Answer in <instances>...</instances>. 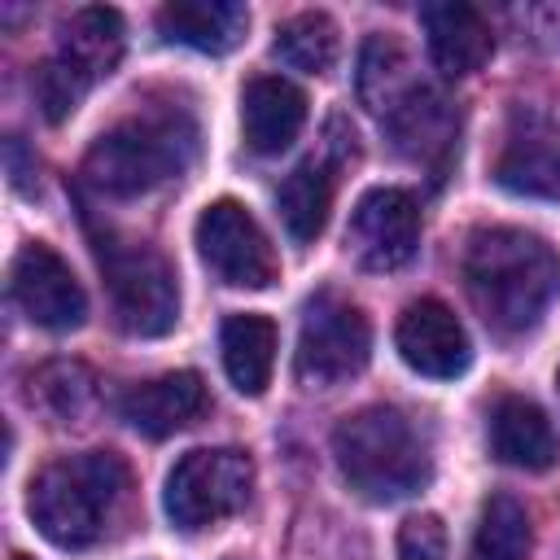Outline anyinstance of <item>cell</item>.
<instances>
[{
    "label": "cell",
    "mask_w": 560,
    "mask_h": 560,
    "mask_svg": "<svg viewBox=\"0 0 560 560\" xmlns=\"http://www.w3.org/2000/svg\"><path fill=\"white\" fill-rule=\"evenodd\" d=\"M464 289L494 337H525L560 298L556 249L525 228H477L464 249Z\"/></svg>",
    "instance_id": "cell-1"
},
{
    "label": "cell",
    "mask_w": 560,
    "mask_h": 560,
    "mask_svg": "<svg viewBox=\"0 0 560 560\" xmlns=\"http://www.w3.org/2000/svg\"><path fill=\"white\" fill-rule=\"evenodd\" d=\"M127 490H131V472L114 451L61 455L31 477L26 508L35 529L52 547L79 551L105 538L109 521L127 503Z\"/></svg>",
    "instance_id": "cell-2"
},
{
    "label": "cell",
    "mask_w": 560,
    "mask_h": 560,
    "mask_svg": "<svg viewBox=\"0 0 560 560\" xmlns=\"http://www.w3.org/2000/svg\"><path fill=\"white\" fill-rule=\"evenodd\" d=\"M332 455L350 490L368 503H398L433 477L424 429L398 407H363L332 429Z\"/></svg>",
    "instance_id": "cell-3"
},
{
    "label": "cell",
    "mask_w": 560,
    "mask_h": 560,
    "mask_svg": "<svg viewBox=\"0 0 560 560\" xmlns=\"http://www.w3.org/2000/svg\"><path fill=\"white\" fill-rule=\"evenodd\" d=\"M197 131L179 114L127 118L109 127L83 158V175L105 197H140L192 162Z\"/></svg>",
    "instance_id": "cell-4"
},
{
    "label": "cell",
    "mask_w": 560,
    "mask_h": 560,
    "mask_svg": "<svg viewBox=\"0 0 560 560\" xmlns=\"http://www.w3.org/2000/svg\"><path fill=\"white\" fill-rule=\"evenodd\" d=\"M96 262L109 289L114 324L131 337H162L179 319V284L175 267L149 245L131 236L105 232L96 241Z\"/></svg>",
    "instance_id": "cell-5"
},
{
    "label": "cell",
    "mask_w": 560,
    "mask_h": 560,
    "mask_svg": "<svg viewBox=\"0 0 560 560\" xmlns=\"http://www.w3.org/2000/svg\"><path fill=\"white\" fill-rule=\"evenodd\" d=\"M254 490V464L245 451L232 446H197L179 455V464L166 472L162 508L175 529L197 534L228 516H236L249 503Z\"/></svg>",
    "instance_id": "cell-6"
},
{
    "label": "cell",
    "mask_w": 560,
    "mask_h": 560,
    "mask_svg": "<svg viewBox=\"0 0 560 560\" xmlns=\"http://www.w3.org/2000/svg\"><path fill=\"white\" fill-rule=\"evenodd\" d=\"M368 354H372V324L354 302L324 289L302 306L293 372L306 389L346 385L368 368Z\"/></svg>",
    "instance_id": "cell-7"
},
{
    "label": "cell",
    "mask_w": 560,
    "mask_h": 560,
    "mask_svg": "<svg viewBox=\"0 0 560 560\" xmlns=\"http://www.w3.org/2000/svg\"><path fill=\"white\" fill-rule=\"evenodd\" d=\"M197 254L214 271V280L232 289H267L280 276L271 236L232 197H219L197 214Z\"/></svg>",
    "instance_id": "cell-8"
},
{
    "label": "cell",
    "mask_w": 560,
    "mask_h": 560,
    "mask_svg": "<svg viewBox=\"0 0 560 560\" xmlns=\"http://www.w3.org/2000/svg\"><path fill=\"white\" fill-rule=\"evenodd\" d=\"M346 245L368 271H398L420 245V206L407 188H372L354 201Z\"/></svg>",
    "instance_id": "cell-9"
},
{
    "label": "cell",
    "mask_w": 560,
    "mask_h": 560,
    "mask_svg": "<svg viewBox=\"0 0 560 560\" xmlns=\"http://www.w3.org/2000/svg\"><path fill=\"white\" fill-rule=\"evenodd\" d=\"M9 289H13V302L22 306V315L48 332H70L88 319L83 284L74 280L70 262L44 241H31L18 249L13 271H9Z\"/></svg>",
    "instance_id": "cell-10"
},
{
    "label": "cell",
    "mask_w": 560,
    "mask_h": 560,
    "mask_svg": "<svg viewBox=\"0 0 560 560\" xmlns=\"http://www.w3.org/2000/svg\"><path fill=\"white\" fill-rule=\"evenodd\" d=\"M398 354L411 372L433 376V381H455L472 363V346L455 311L438 298H420L398 315Z\"/></svg>",
    "instance_id": "cell-11"
},
{
    "label": "cell",
    "mask_w": 560,
    "mask_h": 560,
    "mask_svg": "<svg viewBox=\"0 0 560 560\" xmlns=\"http://www.w3.org/2000/svg\"><path fill=\"white\" fill-rule=\"evenodd\" d=\"M494 179L516 197H560V127L542 114H516L499 149Z\"/></svg>",
    "instance_id": "cell-12"
},
{
    "label": "cell",
    "mask_w": 560,
    "mask_h": 560,
    "mask_svg": "<svg viewBox=\"0 0 560 560\" xmlns=\"http://www.w3.org/2000/svg\"><path fill=\"white\" fill-rule=\"evenodd\" d=\"M420 26H424V44H429V61L446 74V79H464L472 70H481L494 52V35L490 22L464 4V0H438L420 9Z\"/></svg>",
    "instance_id": "cell-13"
},
{
    "label": "cell",
    "mask_w": 560,
    "mask_h": 560,
    "mask_svg": "<svg viewBox=\"0 0 560 560\" xmlns=\"http://www.w3.org/2000/svg\"><path fill=\"white\" fill-rule=\"evenodd\" d=\"M206 411V385L197 372H166L131 385L118 398V416L144 438H171Z\"/></svg>",
    "instance_id": "cell-14"
},
{
    "label": "cell",
    "mask_w": 560,
    "mask_h": 560,
    "mask_svg": "<svg viewBox=\"0 0 560 560\" xmlns=\"http://www.w3.org/2000/svg\"><path fill=\"white\" fill-rule=\"evenodd\" d=\"M306 122V96L280 79V74H258L241 92V131L254 153H284Z\"/></svg>",
    "instance_id": "cell-15"
},
{
    "label": "cell",
    "mask_w": 560,
    "mask_h": 560,
    "mask_svg": "<svg viewBox=\"0 0 560 560\" xmlns=\"http://www.w3.org/2000/svg\"><path fill=\"white\" fill-rule=\"evenodd\" d=\"M490 451H494V459L525 468V472H542L560 459V442H556L547 411L516 394L499 398L490 411Z\"/></svg>",
    "instance_id": "cell-16"
},
{
    "label": "cell",
    "mask_w": 560,
    "mask_h": 560,
    "mask_svg": "<svg viewBox=\"0 0 560 560\" xmlns=\"http://www.w3.org/2000/svg\"><path fill=\"white\" fill-rule=\"evenodd\" d=\"M158 31L171 44L197 48V52H232L245 31H249V13L236 0H171L158 9Z\"/></svg>",
    "instance_id": "cell-17"
},
{
    "label": "cell",
    "mask_w": 560,
    "mask_h": 560,
    "mask_svg": "<svg viewBox=\"0 0 560 560\" xmlns=\"http://www.w3.org/2000/svg\"><path fill=\"white\" fill-rule=\"evenodd\" d=\"M429 83L416 74L407 48L394 35H368L363 52H359V101L389 122L402 105H411Z\"/></svg>",
    "instance_id": "cell-18"
},
{
    "label": "cell",
    "mask_w": 560,
    "mask_h": 560,
    "mask_svg": "<svg viewBox=\"0 0 560 560\" xmlns=\"http://www.w3.org/2000/svg\"><path fill=\"white\" fill-rule=\"evenodd\" d=\"M57 57L70 61L88 83L109 79L118 70V61H122V18H118V9L88 4V9L70 13L61 22Z\"/></svg>",
    "instance_id": "cell-19"
},
{
    "label": "cell",
    "mask_w": 560,
    "mask_h": 560,
    "mask_svg": "<svg viewBox=\"0 0 560 560\" xmlns=\"http://www.w3.org/2000/svg\"><path fill=\"white\" fill-rule=\"evenodd\" d=\"M219 350H223L228 381H232L245 398H258V394L271 385V368H276V324H271L267 315L245 311V315L223 319Z\"/></svg>",
    "instance_id": "cell-20"
},
{
    "label": "cell",
    "mask_w": 560,
    "mask_h": 560,
    "mask_svg": "<svg viewBox=\"0 0 560 560\" xmlns=\"http://www.w3.org/2000/svg\"><path fill=\"white\" fill-rule=\"evenodd\" d=\"M96 372L79 359H48L26 376V402L52 424H79L96 407Z\"/></svg>",
    "instance_id": "cell-21"
},
{
    "label": "cell",
    "mask_w": 560,
    "mask_h": 560,
    "mask_svg": "<svg viewBox=\"0 0 560 560\" xmlns=\"http://www.w3.org/2000/svg\"><path fill=\"white\" fill-rule=\"evenodd\" d=\"M276 206H280V223L284 232L298 241V245H311L324 223H328V210H332V171L328 162H302L284 175L280 192H276Z\"/></svg>",
    "instance_id": "cell-22"
},
{
    "label": "cell",
    "mask_w": 560,
    "mask_h": 560,
    "mask_svg": "<svg viewBox=\"0 0 560 560\" xmlns=\"http://www.w3.org/2000/svg\"><path fill=\"white\" fill-rule=\"evenodd\" d=\"M529 547H534L529 512L512 494L486 499L472 534V560H529Z\"/></svg>",
    "instance_id": "cell-23"
},
{
    "label": "cell",
    "mask_w": 560,
    "mask_h": 560,
    "mask_svg": "<svg viewBox=\"0 0 560 560\" xmlns=\"http://www.w3.org/2000/svg\"><path fill=\"white\" fill-rule=\"evenodd\" d=\"M271 52L302 74H328L337 61V26L328 13H298L276 31Z\"/></svg>",
    "instance_id": "cell-24"
},
{
    "label": "cell",
    "mask_w": 560,
    "mask_h": 560,
    "mask_svg": "<svg viewBox=\"0 0 560 560\" xmlns=\"http://www.w3.org/2000/svg\"><path fill=\"white\" fill-rule=\"evenodd\" d=\"M31 88H35V101H39V109H44V118L48 122H66L74 109H79V101L88 96V79L70 66V61H61L57 52L35 70V79H31Z\"/></svg>",
    "instance_id": "cell-25"
},
{
    "label": "cell",
    "mask_w": 560,
    "mask_h": 560,
    "mask_svg": "<svg viewBox=\"0 0 560 560\" xmlns=\"http://www.w3.org/2000/svg\"><path fill=\"white\" fill-rule=\"evenodd\" d=\"M398 560H451L446 556V525L433 512L407 516L398 529Z\"/></svg>",
    "instance_id": "cell-26"
},
{
    "label": "cell",
    "mask_w": 560,
    "mask_h": 560,
    "mask_svg": "<svg viewBox=\"0 0 560 560\" xmlns=\"http://www.w3.org/2000/svg\"><path fill=\"white\" fill-rule=\"evenodd\" d=\"M13 560H26V556H13Z\"/></svg>",
    "instance_id": "cell-27"
}]
</instances>
